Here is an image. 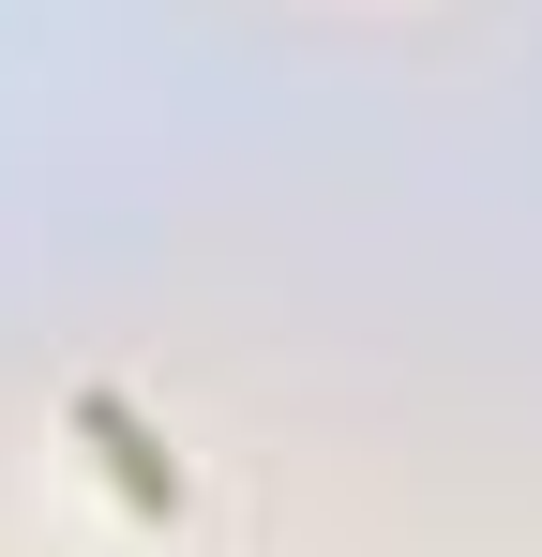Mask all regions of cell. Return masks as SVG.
<instances>
[{"instance_id": "6da1fadb", "label": "cell", "mask_w": 542, "mask_h": 557, "mask_svg": "<svg viewBox=\"0 0 542 557\" xmlns=\"http://www.w3.org/2000/svg\"><path fill=\"white\" fill-rule=\"evenodd\" d=\"M76 437L106 453V482H121L136 512H181V453L151 437V422H136V407H121V392H76Z\"/></svg>"}]
</instances>
